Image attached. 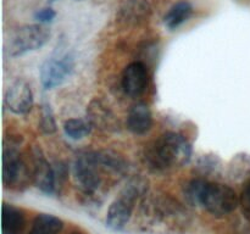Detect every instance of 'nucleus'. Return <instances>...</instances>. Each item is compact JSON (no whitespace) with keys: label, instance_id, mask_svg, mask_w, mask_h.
I'll list each match as a JSON object with an SVG mask.
<instances>
[{"label":"nucleus","instance_id":"nucleus-15","mask_svg":"<svg viewBox=\"0 0 250 234\" xmlns=\"http://www.w3.org/2000/svg\"><path fill=\"white\" fill-rule=\"evenodd\" d=\"M193 15V6L189 1L181 0L170 7L166 15L164 16V24L170 31H176L183 23L190 19Z\"/></svg>","mask_w":250,"mask_h":234},{"label":"nucleus","instance_id":"nucleus-13","mask_svg":"<svg viewBox=\"0 0 250 234\" xmlns=\"http://www.w3.org/2000/svg\"><path fill=\"white\" fill-rule=\"evenodd\" d=\"M153 126V115L148 105L143 102L133 105L127 116V128L137 136L146 134Z\"/></svg>","mask_w":250,"mask_h":234},{"label":"nucleus","instance_id":"nucleus-12","mask_svg":"<svg viewBox=\"0 0 250 234\" xmlns=\"http://www.w3.org/2000/svg\"><path fill=\"white\" fill-rule=\"evenodd\" d=\"M87 119L93 128H98L104 132H116L120 127L119 119L111 109L98 98L92 100L88 106Z\"/></svg>","mask_w":250,"mask_h":234},{"label":"nucleus","instance_id":"nucleus-18","mask_svg":"<svg viewBox=\"0 0 250 234\" xmlns=\"http://www.w3.org/2000/svg\"><path fill=\"white\" fill-rule=\"evenodd\" d=\"M92 124L87 118H70L63 123V132L71 139H82L87 136L92 131Z\"/></svg>","mask_w":250,"mask_h":234},{"label":"nucleus","instance_id":"nucleus-5","mask_svg":"<svg viewBox=\"0 0 250 234\" xmlns=\"http://www.w3.org/2000/svg\"><path fill=\"white\" fill-rule=\"evenodd\" d=\"M104 172L110 171L103 165L98 151H82L73 161L72 175L76 184L83 194L89 196H93L102 189Z\"/></svg>","mask_w":250,"mask_h":234},{"label":"nucleus","instance_id":"nucleus-8","mask_svg":"<svg viewBox=\"0 0 250 234\" xmlns=\"http://www.w3.org/2000/svg\"><path fill=\"white\" fill-rule=\"evenodd\" d=\"M29 161L32 167V179L36 187L48 195L56 194L60 189L56 182L55 168L46 160L41 148H33Z\"/></svg>","mask_w":250,"mask_h":234},{"label":"nucleus","instance_id":"nucleus-10","mask_svg":"<svg viewBox=\"0 0 250 234\" xmlns=\"http://www.w3.org/2000/svg\"><path fill=\"white\" fill-rule=\"evenodd\" d=\"M149 75L146 65L141 61H134L126 66L121 78L122 89L128 97L138 98L146 92Z\"/></svg>","mask_w":250,"mask_h":234},{"label":"nucleus","instance_id":"nucleus-11","mask_svg":"<svg viewBox=\"0 0 250 234\" xmlns=\"http://www.w3.org/2000/svg\"><path fill=\"white\" fill-rule=\"evenodd\" d=\"M151 16L148 0H126L117 11L116 20L124 26H139Z\"/></svg>","mask_w":250,"mask_h":234},{"label":"nucleus","instance_id":"nucleus-2","mask_svg":"<svg viewBox=\"0 0 250 234\" xmlns=\"http://www.w3.org/2000/svg\"><path fill=\"white\" fill-rule=\"evenodd\" d=\"M192 158V146L182 134L167 132L160 136L146 153V160L155 170L182 167Z\"/></svg>","mask_w":250,"mask_h":234},{"label":"nucleus","instance_id":"nucleus-21","mask_svg":"<svg viewBox=\"0 0 250 234\" xmlns=\"http://www.w3.org/2000/svg\"><path fill=\"white\" fill-rule=\"evenodd\" d=\"M239 205L246 214V216L250 217V179L247 180L242 190L241 197H239Z\"/></svg>","mask_w":250,"mask_h":234},{"label":"nucleus","instance_id":"nucleus-23","mask_svg":"<svg viewBox=\"0 0 250 234\" xmlns=\"http://www.w3.org/2000/svg\"><path fill=\"white\" fill-rule=\"evenodd\" d=\"M71 234H82V233H78V232H73V233H71Z\"/></svg>","mask_w":250,"mask_h":234},{"label":"nucleus","instance_id":"nucleus-20","mask_svg":"<svg viewBox=\"0 0 250 234\" xmlns=\"http://www.w3.org/2000/svg\"><path fill=\"white\" fill-rule=\"evenodd\" d=\"M39 128L43 133L53 134L56 131V122L54 118L53 110L50 104L46 100H43L41 105V119H39Z\"/></svg>","mask_w":250,"mask_h":234},{"label":"nucleus","instance_id":"nucleus-17","mask_svg":"<svg viewBox=\"0 0 250 234\" xmlns=\"http://www.w3.org/2000/svg\"><path fill=\"white\" fill-rule=\"evenodd\" d=\"M227 177L231 182H242L250 179V156L238 154L229 163Z\"/></svg>","mask_w":250,"mask_h":234},{"label":"nucleus","instance_id":"nucleus-7","mask_svg":"<svg viewBox=\"0 0 250 234\" xmlns=\"http://www.w3.org/2000/svg\"><path fill=\"white\" fill-rule=\"evenodd\" d=\"M75 68V58L72 54H63L46 58L41 66L39 75L44 89H53L61 85Z\"/></svg>","mask_w":250,"mask_h":234},{"label":"nucleus","instance_id":"nucleus-4","mask_svg":"<svg viewBox=\"0 0 250 234\" xmlns=\"http://www.w3.org/2000/svg\"><path fill=\"white\" fill-rule=\"evenodd\" d=\"M146 189L148 183L144 178L133 177L129 179L107 210V227L114 231H122L128 224L138 200L146 195Z\"/></svg>","mask_w":250,"mask_h":234},{"label":"nucleus","instance_id":"nucleus-1","mask_svg":"<svg viewBox=\"0 0 250 234\" xmlns=\"http://www.w3.org/2000/svg\"><path fill=\"white\" fill-rule=\"evenodd\" d=\"M185 197L192 206H202L215 217L232 214L239 205L236 190L224 183L205 178H194L185 187Z\"/></svg>","mask_w":250,"mask_h":234},{"label":"nucleus","instance_id":"nucleus-14","mask_svg":"<svg viewBox=\"0 0 250 234\" xmlns=\"http://www.w3.org/2000/svg\"><path fill=\"white\" fill-rule=\"evenodd\" d=\"M26 224L24 214L21 209L11 204L2 205L1 232L2 234H20Z\"/></svg>","mask_w":250,"mask_h":234},{"label":"nucleus","instance_id":"nucleus-16","mask_svg":"<svg viewBox=\"0 0 250 234\" xmlns=\"http://www.w3.org/2000/svg\"><path fill=\"white\" fill-rule=\"evenodd\" d=\"M62 229V219L54 214H39L32 221L28 234H60Z\"/></svg>","mask_w":250,"mask_h":234},{"label":"nucleus","instance_id":"nucleus-19","mask_svg":"<svg viewBox=\"0 0 250 234\" xmlns=\"http://www.w3.org/2000/svg\"><path fill=\"white\" fill-rule=\"evenodd\" d=\"M197 167L200 172L199 177L205 178V179H209V177H220L222 173L221 160L214 155L203 156L198 162Z\"/></svg>","mask_w":250,"mask_h":234},{"label":"nucleus","instance_id":"nucleus-6","mask_svg":"<svg viewBox=\"0 0 250 234\" xmlns=\"http://www.w3.org/2000/svg\"><path fill=\"white\" fill-rule=\"evenodd\" d=\"M50 39V31L44 24H26L15 32L9 40L7 54L11 58H19L43 48Z\"/></svg>","mask_w":250,"mask_h":234},{"label":"nucleus","instance_id":"nucleus-22","mask_svg":"<svg viewBox=\"0 0 250 234\" xmlns=\"http://www.w3.org/2000/svg\"><path fill=\"white\" fill-rule=\"evenodd\" d=\"M56 17V12L54 11L51 7H43V9L38 10V11L34 14V19L39 22V23H49V22L53 21Z\"/></svg>","mask_w":250,"mask_h":234},{"label":"nucleus","instance_id":"nucleus-3","mask_svg":"<svg viewBox=\"0 0 250 234\" xmlns=\"http://www.w3.org/2000/svg\"><path fill=\"white\" fill-rule=\"evenodd\" d=\"M21 136H6L2 148V183L5 188L21 190L33 182L31 161L21 153Z\"/></svg>","mask_w":250,"mask_h":234},{"label":"nucleus","instance_id":"nucleus-9","mask_svg":"<svg viewBox=\"0 0 250 234\" xmlns=\"http://www.w3.org/2000/svg\"><path fill=\"white\" fill-rule=\"evenodd\" d=\"M5 106L16 115H26L33 106V93L28 83L16 79L11 83L5 93Z\"/></svg>","mask_w":250,"mask_h":234}]
</instances>
